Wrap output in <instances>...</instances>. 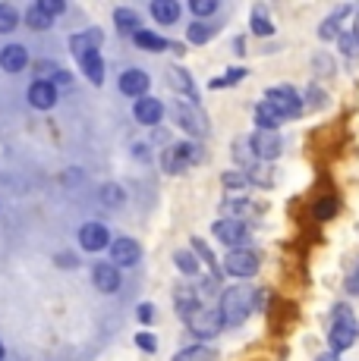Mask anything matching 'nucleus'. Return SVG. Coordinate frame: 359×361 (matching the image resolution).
<instances>
[{"label": "nucleus", "mask_w": 359, "mask_h": 361, "mask_svg": "<svg viewBox=\"0 0 359 361\" xmlns=\"http://www.w3.org/2000/svg\"><path fill=\"white\" fill-rule=\"evenodd\" d=\"M252 298L255 293L249 286H230L224 289V295H220V317H224V324H230V327H237V324H243L246 317H249L252 311Z\"/></svg>", "instance_id": "nucleus-1"}, {"label": "nucleus", "mask_w": 359, "mask_h": 361, "mask_svg": "<svg viewBox=\"0 0 359 361\" xmlns=\"http://www.w3.org/2000/svg\"><path fill=\"white\" fill-rule=\"evenodd\" d=\"M224 267L230 276L249 280V276H255V270H259V255L249 252V248H233V252L224 258Z\"/></svg>", "instance_id": "nucleus-2"}, {"label": "nucleus", "mask_w": 359, "mask_h": 361, "mask_svg": "<svg viewBox=\"0 0 359 361\" xmlns=\"http://www.w3.org/2000/svg\"><path fill=\"white\" fill-rule=\"evenodd\" d=\"M265 104H271V107L278 110V114H281V120H284V116H300V110H302V104H300V94H296L293 88H287V85L268 88V94H265Z\"/></svg>", "instance_id": "nucleus-3"}, {"label": "nucleus", "mask_w": 359, "mask_h": 361, "mask_svg": "<svg viewBox=\"0 0 359 361\" xmlns=\"http://www.w3.org/2000/svg\"><path fill=\"white\" fill-rule=\"evenodd\" d=\"M356 336H359V330H356V321L350 317V311H341V321L334 324V330L328 333V345L334 352H347L350 345L356 343Z\"/></svg>", "instance_id": "nucleus-4"}, {"label": "nucleus", "mask_w": 359, "mask_h": 361, "mask_svg": "<svg viewBox=\"0 0 359 361\" xmlns=\"http://www.w3.org/2000/svg\"><path fill=\"white\" fill-rule=\"evenodd\" d=\"M139 255H142V248L136 239L123 235V239L110 242V264H114V267H133V264L139 261Z\"/></svg>", "instance_id": "nucleus-5"}, {"label": "nucleus", "mask_w": 359, "mask_h": 361, "mask_svg": "<svg viewBox=\"0 0 359 361\" xmlns=\"http://www.w3.org/2000/svg\"><path fill=\"white\" fill-rule=\"evenodd\" d=\"M189 327L196 336H215V333L224 327V317H220V311H205V308H199L196 314L189 317Z\"/></svg>", "instance_id": "nucleus-6"}, {"label": "nucleus", "mask_w": 359, "mask_h": 361, "mask_svg": "<svg viewBox=\"0 0 359 361\" xmlns=\"http://www.w3.org/2000/svg\"><path fill=\"white\" fill-rule=\"evenodd\" d=\"M101 41H105V32L101 29H88V32H79L70 38V51L76 54V57H88V54H98Z\"/></svg>", "instance_id": "nucleus-7"}, {"label": "nucleus", "mask_w": 359, "mask_h": 361, "mask_svg": "<svg viewBox=\"0 0 359 361\" xmlns=\"http://www.w3.org/2000/svg\"><path fill=\"white\" fill-rule=\"evenodd\" d=\"M199 161V154H196V148L192 145H174V148L164 154V170L167 173H183L189 164H196Z\"/></svg>", "instance_id": "nucleus-8"}, {"label": "nucleus", "mask_w": 359, "mask_h": 361, "mask_svg": "<svg viewBox=\"0 0 359 361\" xmlns=\"http://www.w3.org/2000/svg\"><path fill=\"white\" fill-rule=\"evenodd\" d=\"M252 151L259 157H265V161H274V157L281 154V135L278 132H268V129H259L252 135Z\"/></svg>", "instance_id": "nucleus-9"}, {"label": "nucleus", "mask_w": 359, "mask_h": 361, "mask_svg": "<svg viewBox=\"0 0 359 361\" xmlns=\"http://www.w3.org/2000/svg\"><path fill=\"white\" fill-rule=\"evenodd\" d=\"M215 235L224 245H243L246 235H249V230H246V224H240V220H218L215 224Z\"/></svg>", "instance_id": "nucleus-10"}, {"label": "nucleus", "mask_w": 359, "mask_h": 361, "mask_svg": "<svg viewBox=\"0 0 359 361\" xmlns=\"http://www.w3.org/2000/svg\"><path fill=\"white\" fill-rule=\"evenodd\" d=\"M29 101H32V107H38V110H51L54 104H57V88H54V82H47V79L32 82Z\"/></svg>", "instance_id": "nucleus-11"}, {"label": "nucleus", "mask_w": 359, "mask_h": 361, "mask_svg": "<svg viewBox=\"0 0 359 361\" xmlns=\"http://www.w3.org/2000/svg\"><path fill=\"white\" fill-rule=\"evenodd\" d=\"M107 242H110L107 226H101V224H86L79 230V245L86 248V252H101Z\"/></svg>", "instance_id": "nucleus-12"}, {"label": "nucleus", "mask_w": 359, "mask_h": 361, "mask_svg": "<svg viewBox=\"0 0 359 361\" xmlns=\"http://www.w3.org/2000/svg\"><path fill=\"white\" fill-rule=\"evenodd\" d=\"M92 280L98 286V293H117L120 289V267H114V264H95Z\"/></svg>", "instance_id": "nucleus-13"}, {"label": "nucleus", "mask_w": 359, "mask_h": 361, "mask_svg": "<svg viewBox=\"0 0 359 361\" xmlns=\"http://www.w3.org/2000/svg\"><path fill=\"white\" fill-rule=\"evenodd\" d=\"M148 73H142V69H126V73L120 75V92L129 94V98H142L145 92H148Z\"/></svg>", "instance_id": "nucleus-14"}, {"label": "nucleus", "mask_w": 359, "mask_h": 361, "mask_svg": "<svg viewBox=\"0 0 359 361\" xmlns=\"http://www.w3.org/2000/svg\"><path fill=\"white\" fill-rule=\"evenodd\" d=\"M0 66L6 69V73H23L25 66H29V54H25L23 44H6L4 51H0Z\"/></svg>", "instance_id": "nucleus-15"}, {"label": "nucleus", "mask_w": 359, "mask_h": 361, "mask_svg": "<svg viewBox=\"0 0 359 361\" xmlns=\"http://www.w3.org/2000/svg\"><path fill=\"white\" fill-rule=\"evenodd\" d=\"M136 120L142 123V126H158L161 123V116H164V107H161V101L158 98H142V101H136Z\"/></svg>", "instance_id": "nucleus-16"}, {"label": "nucleus", "mask_w": 359, "mask_h": 361, "mask_svg": "<svg viewBox=\"0 0 359 361\" xmlns=\"http://www.w3.org/2000/svg\"><path fill=\"white\" fill-rule=\"evenodd\" d=\"M151 16L164 25H174L180 19V4L177 0H155V4H151Z\"/></svg>", "instance_id": "nucleus-17"}, {"label": "nucleus", "mask_w": 359, "mask_h": 361, "mask_svg": "<svg viewBox=\"0 0 359 361\" xmlns=\"http://www.w3.org/2000/svg\"><path fill=\"white\" fill-rule=\"evenodd\" d=\"M79 63H82V73L88 75L92 85H101V82H105V60H101V54H88V57H82Z\"/></svg>", "instance_id": "nucleus-18"}, {"label": "nucleus", "mask_w": 359, "mask_h": 361, "mask_svg": "<svg viewBox=\"0 0 359 361\" xmlns=\"http://www.w3.org/2000/svg\"><path fill=\"white\" fill-rule=\"evenodd\" d=\"M255 123H259V129L278 132V126H281V114L271 107V104H265V101H261L259 107H255Z\"/></svg>", "instance_id": "nucleus-19"}, {"label": "nucleus", "mask_w": 359, "mask_h": 361, "mask_svg": "<svg viewBox=\"0 0 359 361\" xmlns=\"http://www.w3.org/2000/svg\"><path fill=\"white\" fill-rule=\"evenodd\" d=\"M133 41L142 47V51H155V54L158 51H167V47H170L167 41L161 38V35H155V32H148V29H139V32L133 35Z\"/></svg>", "instance_id": "nucleus-20"}, {"label": "nucleus", "mask_w": 359, "mask_h": 361, "mask_svg": "<svg viewBox=\"0 0 359 361\" xmlns=\"http://www.w3.org/2000/svg\"><path fill=\"white\" fill-rule=\"evenodd\" d=\"M180 123H183V129H189V132H196V135H202L205 132V116L199 114V110H192V107H186V104H180Z\"/></svg>", "instance_id": "nucleus-21"}, {"label": "nucleus", "mask_w": 359, "mask_h": 361, "mask_svg": "<svg viewBox=\"0 0 359 361\" xmlns=\"http://www.w3.org/2000/svg\"><path fill=\"white\" fill-rule=\"evenodd\" d=\"M25 25H29V29H35V32H45V29H51V16H47L38 4H32L29 10H25Z\"/></svg>", "instance_id": "nucleus-22"}, {"label": "nucleus", "mask_w": 359, "mask_h": 361, "mask_svg": "<svg viewBox=\"0 0 359 361\" xmlns=\"http://www.w3.org/2000/svg\"><path fill=\"white\" fill-rule=\"evenodd\" d=\"M114 23H117V29L126 32V35L139 32V16H136L133 10H114Z\"/></svg>", "instance_id": "nucleus-23"}, {"label": "nucleus", "mask_w": 359, "mask_h": 361, "mask_svg": "<svg viewBox=\"0 0 359 361\" xmlns=\"http://www.w3.org/2000/svg\"><path fill=\"white\" fill-rule=\"evenodd\" d=\"M174 361H215V352L205 349V345H189V349L177 352Z\"/></svg>", "instance_id": "nucleus-24"}, {"label": "nucleus", "mask_w": 359, "mask_h": 361, "mask_svg": "<svg viewBox=\"0 0 359 361\" xmlns=\"http://www.w3.org/2000/svg\"><path fill=\"white\" fill-rule=\"evenodd\" d=\"M19 25V13L10 4H0V32H13Z\"/></svg>", "instance_id": "nucleus-25"}, {"label": "nucleus", "mask_w": 359, "mask_h": 361, "mask_svg": "<svg viewBox=\"0 0 359 361\" xmlns=\"http://www.w3.org/2000/svg\"><path fill=\"white\" fill-rule=\"evenodd\" d=\"M211 35H215V25H205V23L189 25V41H192V44H205Z\"/></svg>", "instance_id": "nucleus-26"}, {"label": "nucleus", "mask_w": 359, "mask_h": 361, "mask_svg": "<svg viewBox=\"0 0 359 361\" xmlns=\"http://www.w3.org/2000/svg\"><path fill=\"white\" fill-rule=\"evenodd\" d=\"M170 88H180V92L192 94V79H189V73H183V69H170Z\"/></svg>", "instance_id": "nucleus-27"}, {"label": "nucleus", "mask_w": 359, "mask_h": 361, "mask_svg": "<svg viewBox=\"0 0 359 361\" xmlns=\"http://www.w3.org/2000/svg\"><path fill=\"white\" fill-rule=\"evenodd\" d=\"M252 32H255V35H271V32H274V25L268 23L265 13H261V10H255V13H252Z\"/></svg>", "instance_id": "nucleus-28"}, {"label": "nucleus", "mask_w": 359, "mask_h": 361, "mask_svg": "<svg viewBox=\"0 0 359 361\" xmlns=\"http://www.w3.org/2000/svg\"><path fill=\"white\" fill-rule=\"evenodd\" d=\"M174 261H177V267L183 270V274H196V270H199V264H196V258H192L189 252H177Z\"/></svg>", "instance_id": "nucleus-29"}, {"label": "nucleus", "mask_w": 359, "mask_h": 361, "mask_svg": "<svg viewBox=\"0 0 359 361\" xmlns=\"http://www.w3.org/2000/svg\"><path fill=\"white\" fill-rule=\"evenodd\" d=\"M347 13H350V6H341V10H337V13H334V16H331V19H328V23H324V25H322V38H334V25H337V23H341V19H343V16H347Z\"/></svg>", "instance_id": "nucleus-30"}, {"label": "nucleus", "mask_w": 359, "mask_h": 361, "mask_svg": "<svg viewBox=\"0 0 359 361\" xmlns=\"http://www.w3.org/2000/svg\"><path fill=\"white\" fill-rule=\"evenodd\" d=\"M189 10L196 13V16H211V13L218 10V0H192Z\"/></svg>", "instance_id": "nucleus-31"}, {"label": "nucleus", "mask_w": 359, "mask_h": 361, "mask_svg": "<svg viewBox=\"0 0 359 361\" xmlns=\"http://www.w3.org/2000/svg\"><path fill=\"white\" fill-rule=\"evenodd\" d=\"M246 75V69H230V73L224 75V79H215L211 82V88H224V85H233V82H240Z\"/></svg>", "instance_id": "nucleus-32"}, {"label": "nucleus", "mask_w": 359, "mask_h": 361, "mask_svg": "<svg viewBox=\"0 0 359 361\" xmlns=\"http://www.w3.org/2000/svg\"><path fill=\"white\" fill-rule=\"evenodd\" d=\"M136 345H139L142 352H158V339L151 336V333H136Z\"/></svg>", "instance_id": "nucleus-33"}, {"label": "nucleus", "mask_w": 359, "mask_h": 361, "mask_svg": "<svg viewBox=\"0 0 359 361\" xmlns=\"http://www.w3.org/2000/svg\"><path fill=\"white\" fill-rule=\"evenodd\" d=\"M38 6L47 13V16H57V13H64V10H66L64 0H38Z\"/></svg>", "instance_id": "nucleus-34"}, {"label": "nucleus", "mask_w": 359, "mask_h": 361, "mask_svg": "<svg viewBox=\"0 0 359 361\" xmlns=\"http://www.w3.org/2000/svg\"><path fill=\"white\" fill-rule=\"evenodd\" d=\"M192 248H196V252H199V255H202V258H205V261H208V264H211V270H218V264H215V255H211V252H208V245H205V242H202V239H192Z\"/></svg>", "instance_id": "nucleus-35"}, {"label": "nucleus", "mask_w": 359, "mask_h": 361, "mask_svg": "<svg viewBox=\"0 0 359 361\" xmlns=\"http://www.w3.org/2000/svg\"><path fill=\"white\" fill-rule=\"evenodd\" d=\"M105 198H107V204L114 207V204H120V201H123V192L114 189V185H107V189H105Z\"/></svg>", "instance_id": "nucleus-36"}, {"label": "nucleus", "mask_w": 359, "mask_h": 361, "mask_svg": "<svg viewBox=\"0 0 359 361\" xmlns=\"http://www.w3.org/2000/svg\"><path fill=\"white\" fill-rule=\"evenodd\" d=\"M151 317H155V308H151V305H139V321L148 324Z\"/></svg>", "instance_id": "nucleus-37"}, {"label": "nucleus", "mask_w": 359, "mask_h": 361, "mask_svg": "<svg viewBox=\"0 0 359 361\" xmlns=\"http://www.w3.org/2000/svg\"><path fill=\"white\" fill-rule=\"evenodd\" d=\"M356 47H359V38H356V35H353V38H343V51H347V54H359Z\"/></svg>", "instance_id": "nucleus-38"}, {"label": "nucleus", "mask_w": 359, "mask_h": 361, "mask_svg": "<svg viewBox=\"0 0 359 361\" xmlns=\"http://www.w3.org/2000/svg\"><path fill=\"white\" fill-rule=\"evenodd\" d=\"M224 183H227V185H246V179L240 176V173H227V176H224Z\"/></svg>", "instance_id": "nucleus-39"}, {"label": "nucleus", "mask_w": 359, "mask_h": 361, "mask_svg": "<svg viewBox=\"0 0 359 361\" xmlns=\"http://www.w3.org/2000/svg\"><path fill=\"white\" fill-rule=\"evenodd\" d=\"M334 207H337V204H319V207H315V214H319V217H328Z\"/></svg>", "instance_id": "nucleus-40"}, {"label": "nucleus", "mask_w": 359, "mask_h": 361, "mask_svg": "<svg viewBox=\"0 0 359 361\" xmlns=\"http://www.w3.org/2000/svg\"><path fill=\"white\" fill-rule=\"evenodd\" d=\"M57 82H60V85H66V82H70V73H64V69H57Z\"/></svg>", "instance_id": "nucleus-41"}, {"label": "nucleus", "mask_w": 359, "mask_h": 361, "mask_svg": "<svg viewBox=\"0 0 359 361\" xmlns=\"http://www.w3.org/2000/svg\"><path fill=\"white\" fill-rule=\"evenodd\" d=\"M353 35H356V38H359V16H356V32H353Z\"/></svg>", "instance_id": "nucleus-42"}, {"label": "nucleus", "mask_w": 359, "mask_h": 361, "mask_svg": "<svg viewBox=\"0 0 359 361\" xmlns=\"http://www.w3.org/2000/svg\"><path fill=\"white\" fill-rule=\"evenodd\" d=\"M0 361H4V345H0Z\"/></svg>", "instance_id": "nucleus-43"}, {"label": "nucleus", "mask_w": 359, "mask_h": 361, "mask_svg": "<svg viewBox=\"0 0 359 361\" xmlns=\"http://www.w3.org/2000/svg\"><path fill=\"white\" fill-rule=\"evenodd\" d=\"M319 361H334V358H319Z\"/></svg>", "instance_id": "nucleus-44"}]
</instances>
